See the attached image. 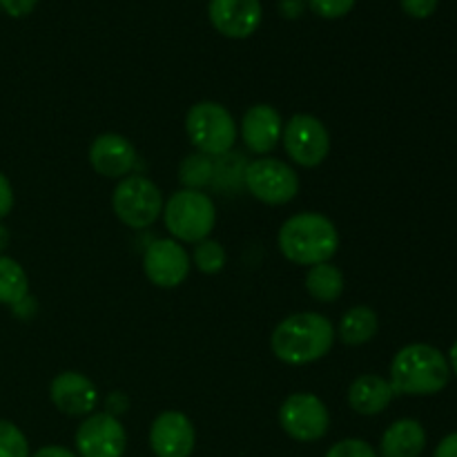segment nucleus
I'll use <instances>...</instances> for the list:
<instances>
[{"label": "nucleus", "instance_id": "nucleus-1", "mask_svg": "<svg viewBox=\"0 0 457 457\" xmlns=\"http://www.w3.org/2000/svg\"><path fill=\"white\" fill-rule=\"evenodd\" d=\"M335 344V326L320 312H297L281 321L270 337L272 355L288 366L321 360Z\"/></svg>", "mask_w": 457, "mask_h": 457}, {"label": "nucleus", "instance_id": "nucleus-2", "mask_svg": "<svg viewBox=\"0 0 457 457\" xmlns=\"http://www.w3.org/2000/svg\"><path fill=\"white\" fill-rule=\"evenodd\" d=\"M281 254L297 266L330 262L339 250L337 226L320 212H299L281 226L277 237Z\"/></svg>", "mask_w": 457, "mask_h": 457}, {"label": "nucleus", "instance_id": "nucleus-3", "mask_svg": "<svg viewBox=\"0 0 457 457\" xmlns=\"http://www.w3.org/2000/svg\"><path fill=\"white\" fill-rule=\"evenodd\" d=\"M451 378L449 360L431 344H411L391 361V386L395 395H436Z\"/></svg>", "mask_w": 457, "mask_h": 457}, {"label": "nucleus", "instance_id": "nucleus-4", "mask_svg": "<svg viewBox=\"0 0 457 457\" xmlns=\"http://www.w3.org/2000/svg\"><path fill=\"white\" fill-rule=\"evenodd\" d=\"M165 228L174 241L199 244L208 239L217 223L214 201L204 190H179L163 205Z\"/></svg>", "mask_w": 457, "mask_h": 457}, {"label": "nucleus", "instance_id": "nucleus-5", "mask_svg": "<svg viewBox=\"0 0 457 457\" xmlns=\"http://www.w3.org/2000/svg\"><path fill=\"white\" fill-rule=\"evenodd\" d=\"M186 132L192 145L201 154L219 159V156L232 152L239 129H237L232 114L221 103L201 101L187 110Z\"/></svg>", "mask_w": 457, "mask_h": 457}, {"label": "nucleus", "instance_id": "nucleus-6", "mask_svg": "<svg viewBox=\"0 0 457 457\" xmlns=\"http://www.w3.org/2000/svg\"><path fill=\"white\" fill-rule=\"evenodd\" d=\"M163 195L156 183L141 174L120 179L112 196L116 219L132 230H145L154 226L156 219L163 214Z\"/></svg>", "mask_w": 457, "mask_h": 457}, {"label": "nucleus", "instance_id": "nucleus-7", "mask_svg": "<svg viewBox=\"0 0 457 457\" xmlns=\"http://www.w3.org/2000/svg\"><path fill=\"white\" fill-rule=\"evenodd\" d=\"M244 186L266 205H286L297 196L299 177L279 159H257L245 165Z\"/></svg>", "mask_w": 457, "mask_h": 457}, {"label": "nucleus", "instance_id": "nucleus-8", "mask_svg": "<svg viewBox=\"0 0 457 457\" xmlns=\"http://www.w3.org/2000/svg\"><path fill=\"white\" fill-rule=\"evenodd\" d=\"M281 143L286 154L302 168H317L330 152L328 129L312 114H295L288 123H284Z\"/></svg>", "mask_w": 457, "mask_h": 457}, {"label": "nucleus", "instance_id": "nucleus-9", "mask_svg": "<svg viewBox=\"0 0 457 457\" xmlns=\"http://www.w3.org/2000/svg\"><path fill=\"white\" fill-rule=\"evenodd\" d=\"M279 424L297 442H317L328 433L330 413L312 393H293L279 409Z\"/></svg>", "mask_w": 457, "mask_h": 457}, {"label": "nucleus", "instance_id": "nucleus-10", "mask_svg": "<svg viewBox=\"0 0 457 457\" xmlns=\"http://www.w3.org/2000/svg\"><path fill=\"white\" fill-rule=\"evenodd\" d=\"M128 433L112 413H92L76 431V451L80 457H123Z\"/></svg>", "mask_w": 457, "mask_h": 457}, {"label": "nucleus", "instance_id": "nucleus-11", "mask_svg": "<svg viewBox=\"0 0 457 457\" xmlns=\"http://www.w3.org/2000/svg\"><path fill=\"white\" fill-rule=\"evenodd\" d=\"M143 270L159 288H177L190 275V254L179 241L156 239L143 254Z\"/></svg>", "mask_w": 457, "mask_h": 457}, {"label": "nucleus", "instance_id": "nucleus-12", "mask_svg": "<svg viewBox=\"0 0 457 457\" xmlns=\"http://www.w3.org/2000/svg\"><path fill=\"white\" fill-rule=\"evenodd\" d=\"M195 445V424L181 411H165L152 422L150 449L156 457H190Z\"/></svg>", "mask_w": 457, "mask_h": 457}, {"label": "nucleus", "instance_id": "nucleus-13", "mask_svg": "<svg viewBox=\"0 0 457 457\" xmlns=\"http://www.w3.org/2000/svg\"><path fill=\"white\" fill-rule=\"evenodd\" d=\"M49 400L70 418H85L92 415L98 406V388L89 378H85L79 370H65L58 373L49 384Z\"/></svg>", "mask_w": 457, "mask_h": 457}, {"label": "nucleus", "instance_id": "nucleus-14", "mask_svg": "<svg viewBox=\"0 0 457 457\" xmlns=\"http://www.w3.org/2000/svg\"><path fill=\"white\" fill-rule=\"evenodd\" d=\"M137 147L125 137L114 132L101 134L89 145V163L94 172L107 179H125L137 168Z\"/></svg>", "mask_w": 457, "mask_h": 457}, {"label": "nucleus", "instance_id": "nucleus-15", "mask_svg": "<svg viewBox=\"0 0 457 457\" xmlns=\"http://www.w3.org/2000/svg\"><path fill=\"white\" fill-rule=\"evenodd\" d=\"M210 22L228 38H248L262 25L259 0H210Z\"/></svg>", "mask_w": 457, "mask_h": 457}, {"label": "nucleus", "instance_id": "nucleus-16", "mask_svg": "<svg viewBox=\"0 0 457 457\" xmlns=\"http://www.w3.org/2000/svg\"><path fill=\"white\" fill-rule=\"evenodd\" d=\"M281 132H284V119L275 107L266 103H257L245 110L241 119V138L254 154H268L275 150L281 141Z\"/></svg>", "mask_w": 457, "mask_h": 457}, {"label": "nucleus", "instance_id": "nucleus-17", "mask_svg": "<svg viewBox=\"0 0 457 457\" xmlns=\"http://www.w3.org/2000/svg\"><path fill=\"white\" fill-rule=\"evenodd\" d=\"M395 397L391 382L379 375H360L348 388V404L360 415H379Z\"/></svg>", "mask_w": 457, "mask_h": 457}, {"label": "nucleus", "instance_id": "nucleus-18", "mask_svg": "<svg viewBox=\"0 0 457 457\" xmlns=\"http://www.w3.org/2000/svg\"><path fill=\"white\" fill-rule=\"evenodd\" d=\"M427 446V431L418 420H397L384 431L379 453L382 457H420Z\"/></svg>", "mask_w": 457, "mask_h": 457}, {"label": "nucleus", "instance_id": "nucleus-19", "mask_svg": "<svg viewBox=\"0 0 457 457\" xmlns=\"http://www.w3.org/2000/svg\"><path fill=\"white\" fill-rule=\"evenodd\" d=\"M379 320L378 312L369 306H353L346 315L339 320L337 337L342 339L346 346H361L369 344L370 339L378 335Z\"/></svg>", "mask_w": 457, "mask_h": 457}, {"label": "nucleus", "instance_id": "nucleus-20", "mask_svg": "<svg viewBox=\"0 0 457 457\" xmlns=\"http://www.w3.org/2000/svg\"><path fill=\"white\" fill-rule=\"evenodd\" d=\"M306 290L312 299L321 303H333L344 293V272L330 262L308 268Z\"/></svg>", "mask_w": 457, "mask_h": 457}, {"label": "nucleus", "instance_id": "nucleus-21", "mask_svg": "<svg viewBox=\"0 0 457 457\" xmlns=\"http://www.w3.org/2000/svg\"><path fill=\"white\" fill-rule=\"evenodd\" d=\"M29 295V279L21 263L12 257L0 254V303L21 306Z\"/></svg>", "mask_w": 457, "mask_h": 457}, {"label": "nucleus", "instance_id": "nucleus-22", "mask_svg": "<svg viewBox=\"0 0 457 457\" xmlns=\"http://www.w3.org/2000/svg\"><path fill=\"white\" fill-rule=\"evenodd\" d=\"M179 181L186 190H204L214 181V161L201 152L186 156L179 165Z\"/></svg>", "mask_w": 457, "mask_h": 457}, {"label": "nucleus", "instance_id": "nucleus-23", "mask_svg": "<svg viewBox=\"0 0 457 457\" xmlns=\"http://www.w3.org/2000/svg\"><path fill=\"white\" fill-rule=\"evenodd\" d=\"M192 262H195L196 270H201L204 275H219V272L226 268V262H228L226 248H223L219 241L204 239L195 245Z\"/></svg>", "mask_w": 457, "mask_h": 457}, {"label": "nucleus", "instance_id": "nucleus-24", "mask_svg": "<svg viewBox=\"0 0 457 457\" xmlns=\"http://www.w3.org/2000/svg\"><path fill=\"white\" fill-rule=\"evenodd\" d=\"M0 457H29L25 433L9 420H0Z\"/></svg>", "mask_w": 457, "mask_h": 457}, {"label": "nucleus", "instance_id": "nucleus-25", "mask_svg": "<svg viewBox=\"0 0 457 457\" xmlns=\"http://www.w3.org/2000/svg\"><path fill=\"white\" fill-rule=\"evenodd\" d=\"M326 457H378V453H375V449L369 442L351 437V440H342L335 446H330Z\"/></svg>", "mask_w": 457, "mask_h": 457}, {"label": "nucleus", "instance_id": "nucleus-26", "mask_svg": "<svg viewBox=\"0 0 457 457\" xmlns=\"http://www.w3.org/2000/svg\"><path fill=\"white\" fill-rule=\"evenodd\" d=\"M357 0H308V7L321 18H342L355 7Z\"/></svg>", "mask_w": 457, "mask_h": 457}, {"label": "nucleus", "instance_id": "nucleus-27", "mask_svg": "<svg viewBox=\"0 0 457 457\" xmlns=\"http://www.w3.org/2000/svg\"><path fill=\"white\" fill-rule=\"evenodd\" d=\"M400 3L411 18H428L433 16L440 0H400Z\"/></svg>", "mask_w": 457, "mask_h": 457}, {"label": "nucleus", "instance_id": "nucleus-28", "mask_svg": "<svg viewBox=\"0 0 457 457\" xmlns=\"http://www.w3.org/2000/svg\"><path fill=\"white\" fill-rule=\"evenodd\" d=\"M36 4H38V0H0L3 12L12 18L29 16V13L36 9Z\"/></svg>", "mask_w": 457, "mask_h": 457}, {"label": "nucleus", "instance_id": "nucleus-29", "mask_svg": "<svg viewBox=\"0 0 457 457\" xmlns=\"http://www.w3.org/2000/svg\"><path fill=\"white\" fill-rule=\"evenodd\" d=\"M13 210V187L9 179L0 172V219L7 217Z\"/></svg>", "mask_w": 457, "mask_h": 457}, {"label": "nucleus", "instance_id": "nucleus-30", "mask_svg": "<svg viewBox=\"0 0 457 457\" xmlns=\"http://www.w3.org/2000/svg\"><path fill=\"white\" fill-rule=\"evenodd\" d=\"M433 457H457V433H451L437 445Z\"/></svg>", "mask_w": 457, "mask_h": 457}, {"label": "nucleus", "instance_id": "nucleus-31", "mask_svg": "<svg viewBox=\"0 0 457 457\" xmlns=\"http://www.w3.org/2000/svg\"><path fill=\"white\" fill-rule=\"evenodd\" d=\"M279 9L286 18H297L303 12V0H279Z\"/></svg>", "mask_w": 457, "mask_h": 457}, {"label": "nucleus", "instance_id": "nucleus-32", "mask_svg": "<svg viewBox=\"0 0 457 457\" xmlns=\"http://www.w3.org/2000/svg\"><path fill=\"white\" fill-rule=\"evenodd\" d=\"M31 457H79V455L71 453V451L65 449V446L52 445V446H43V449H38Z\"/></svg>", "mask_w": 457, "mask_h": 457}, {"label": "nucleus", "instance_id": "nucleus-33", "mask_svg": "<svg viewBox=\"0 0 457 457\" xmlns=\"http://www.w3.org/2000/svg\"><path fill=\"white\" fill-rule=\"evenodd\" d=\"M446 360H449V366H451V370H453V373L457 375V342L453 344V346H451V351H449V357H446Z\"/></svg>", "mask_w": 457, "mask_h": 457}, {"label": "nucleus", "instance_id": "nucleus-34", "mask_svg": "<svg viewBox=\"0 0 457 457\" xmlns=\"http://www.w3.org/2000/svg\"><path fill=\"white\" fill-rule=\"evenodd\" d=\"M7 245H9V230L3 226V223H0V253H3Z\"/></svg>", "mask_w": 457, "mask_h": 457}]
</instances>
